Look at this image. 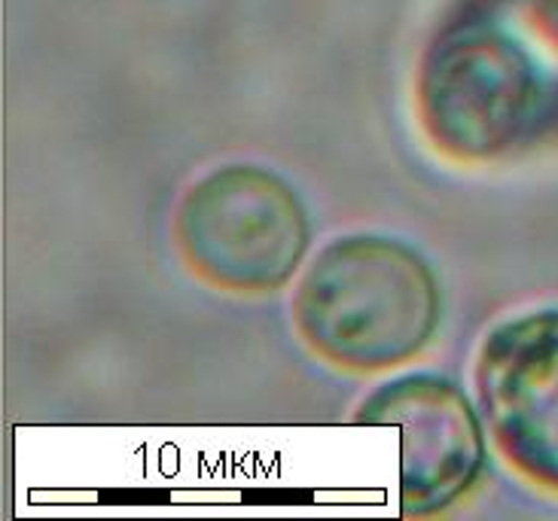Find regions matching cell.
I'll list each match as a JSON object with an SVG mask.
<instances>
[{"instance_id":"cell-4","label":"cell","mask_w":558,"mask_h":521,"mask_svg":"<svg viewBox=\"0 0 558 521\" xmlns=\"http://www.w3.org/2000/svg\"><path fill=\"white\" fill-rule=\"evenodd\" d=\"M476 390L507 461L558 492V308L492 329L476 360Z\"/></svg>"},{"instance_id":"cell-6","label":"cell","mask_w":558,"mask_h":521,"mask_svg":"<svg viewBox=\"0 0 558 521\" xmlns=\"http://www.w3.org/2000/svg\"><path fill=\"white\" fill-rule=\"evenodd\" d=\"M98 497H101V504H168L171 492H153V488H105Z\"/></svg>"},{"instance_id":"cell-5","label":"cell","mask_w":558,"mask_h":521,"mask_svg":"<svg viewBox=\"0 0 558 521\" xmlns=\"http://www.w3.org/2000/svg\"><path fill=\"white\" fill-rule=\"evenodd\" d=\"M357 421L400 427V500L407 516L452 507L483 473L480 417L464 390L446 378L412 375L391 381L363 402Z\"/></svg>"},{"instance_id":"cell-2","label":"cell","mask_w":558,"mask_h":521,"mask_svg":"<svg viewBox=\"0 0 558 521\" xmlns=\"http://www.w3.org/2000/svg\"><path fill=\"white\" fill-rule=\"evenodd\" d=\"M174 232L198 278L239 293L284 287L312 239L300 195L259 165H227L198 180Z\"/></svg>"},{"instance_id":"cell-7","label":"cell","mask_w":558,"mask_h":521,"mask_svg":"<svg viewBox=\"0 0 558 521\" xmlns=\"http://www.w3.org/2000/svg\"><path fill=\"white\" fill-rule=\"evenodd\" d=\"M247 504H312L315 494L296 492V488H251L244 492Z\"/></svg>"},{"instance_id":"cell-1","label":"cell","mask_w":558,"mask_h":521,"mask_svg":"<svg viewBox=\"0 0 558 521\" xmlns=\"http://www.w3.org/2000/svg\"><path fill=\"white\" fill-rule=\"evenodd\" d=\"M442 296L424 256L388 235H348L324 247L293 299L308 348L348 369H391L434 339Z\"/></svg>"},{"instance_id":"cell-3","label":"cell","mask_w":558,"mask_h":521,"mask_svg":"<svg viewBox=\"0 0 558 521\" xmlns=\"http://www.w3.org/2000/svg\"><path fill=\"white\" fill-rule=\"evenodd\" d=\"M422 117L439 149L488 159L534 132L544 95L522 46L504 34L468 31L427 61Z\"/></svg>"}]
</instances>
